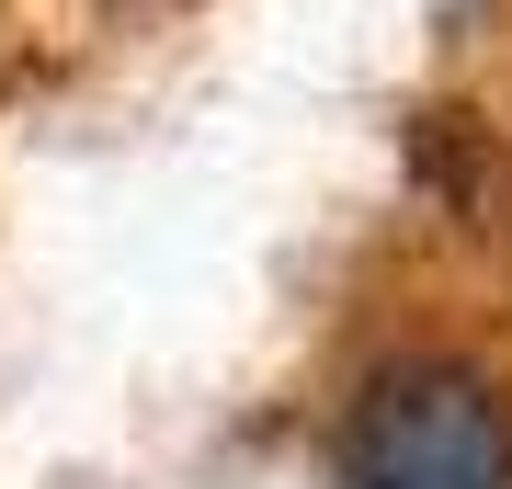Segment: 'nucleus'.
I'll return each instance as SVG.
<instances>
[{
	"mask_svg": "<svg viewBox=\"0 0 512 489\" xmlns=\"http://www.w3.org/2000/svg\"><path fill=\"white\" fill-rule=\"evenodd\" d=\"M342 489H512V399L467 353H399L342 410Z\"/></svg>",
	"mask_w": 512,
	"mask_h": 489,
	"instance_id": "nucleus-1",
	"label": "nucleus"
}]
</instances>
